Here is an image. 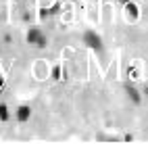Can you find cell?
I'll return each mask as SVG.
<instances>
[{"label": "cell", "instance_id": "cell-3", "mask_svg": "<svg viewBox=\"0 0 148 144\" xmlns=\"http://www.w3.org/2000/svg\"><path fill=\"white\" fill-rule=\"evenodd\" d=\"M29 117H32V107H29V104H19V107L15 109V119L19 123L29 121Z\"/></svg>", "mask_w": 148, "mask_h": 144}, {"label": "cell", "instance_id": "cell-1", "mask_svg": "<svg viewBox=\"0 0 148 144\" xmlns=\"http://www.w3.org/2000/svg\"><path fill=\"white\" fill-rule=\"evenodd\" d=\"M82 40H84V44L90 48V50H94V52H102V38L98 36L94 29H86L84 32V36H82Z\"/></svg>", "mask_w": 148, "mask_h": 144}, {"label": "cell", "instance_id": "cell-8", "mask_svg": "<svg viewBox=\"0 0 148 144\" xmlns=\"http://www.w3.org/2000/svg\"><path fill=\"white\" fill-rule=\"evenodd\" d=\"M0 88H2V80H0Z\"/></svg>", "mask_w": 148, "mask_h": 144}, {"label": "cell", "instance_id": "cell-2", "mask_svg": "<svg viewBox=\"0 0 148 144\" xmlns=\"http://www.w3.org/2000/svg\"><path fill=\"white\" fill-rule=\"evenodd\" d=\"M25 38H27V42L34 44L36 48H46V44H48V38H46L40 29H38V27H32V29L27 32Z\"/></svg>", "mask_w": 148, "mask_h": 144}, {"label": "cell", "instance_id": "cell-4", "mask_svg": "<svg viewBox=\"0 0 148 144\" xmlns=\"http://www.w3.org/2000/svg\"><path fill=\"white\" fill-rule=\"evenodd\" d=\"M125 94H127V98H130L134 104H140V102H142V94H140V90L134 88L132 84H127V86H125Z\"/></svg>", "mask_w": 148, "mask_h": 144}, {"label": "cell", "instance_id": "cell-5", "mask_svg": "<svg viewBox=\"0 0 148 144\" xmlns=\"http://www.w3.org/2000/svg\"><path fill=\"white\" fill-rule=\"evenodd\" d=\"M125 13H127V17H132V19H138V6L134 4V2H125Z\"/></svg>", "mask_w": 148, "mask_h": 144}, {"label": "cell", "instance_id": "cell-7", "mask_svg": "<svg viewBox=\"0 0 148 144\" xmlns=\"http://www.w3.org/2000/svg\"><path fill=\"white\" fill-rule=\"evenodd\" d=\"M52 80H61V69H58V67H54V71H52Z\"/></svg>", "mask_w": 148, "mask_h": 144}, {"label": "cell", "instance_id": "cell-6", "mask_svg": "<svg viewBox=\"0 0 148 144\" xmlns=\"http://www.w3.org/2000/svg\"><path fill=\"white\" fill-rule=\"evenodd\" d=\"M8 119H11V111L4 102H0V121H8Z\"/></svg>", "mask_w": 148, "mask_h": 144}]
</instances>
